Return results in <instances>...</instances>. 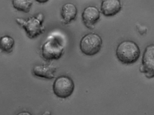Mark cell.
<instances>
[{
	"instance_id": "obj_14",
	"label": "cell",
	"mask_w": 154,
	"mask_h": 115,
	"mask_svg": "<svg viewBox=\"0 0 154 115\" xmlns=\"http://www.w3.org/2000/svg\"><path fill=\"white\" fill-rule=\"evenodd\" d=\"M16 115H32L30 113L27 111H22Z\"/></svg>"
},
{
	"instance_id": "obj_3",
	"label": "cell",
	"mask_w": 154,
	"mask_h": 115,
	"mask_svg": "<svg viewBox=\"0 0 154 115\" xmlns=\"http://www.w3.org/2000/svg\"><path fill=\"white\" fill-rule=\"evenodd\" d=\"M102 44V39L99 35L95 33H90L82 38L80 43V48L85 54L93 56L100 51Z\"/></svg>"
},
{
	"instance_id": "obj_12",
	"label": "cell",
	"mask_w": 154,
	"mask_h": 115,
	"mask_svg": "<svg viewBox=\"0 0 154 115\" xmlns=\"http://www.w3.org/2000/svg\"><path fill=\"white\" fill-rule=\"evenodd\" d=\"M33 4L32 0H13L12 4L14 8L17 10L25 13H29Z\"/></svg>"
},
{
	"instance_id": "obj_13",
	"label": "cell",
	"mask_w": 154,
	"mask_h": 115,
	"mask_svg": "<svg viewBox=\"0 0 154 115\" xmlns=\"http://www.w3.org/2000/svg\"><path fill=\"white\" fill-rule=\"evenodd\" d=\"M136 27L138 30V32L141 35H143V34L146 33L147 29L146 27L142 26L139 24H137Z\"/></svg>"
},
{
	"instance_id": "obj_16",
	"label": "cell",
	"mask_w": 154,
	"mask_h": 115,
	"mask_svg": "<svg viewBox=\"0 0 154 115\" xmlns=\"http://www.w3.org/2000/svg\"><path fill=\"white\" fill-rule=\"evenodd\" d=\"M42 115H51V114L49 111H46L44 112Z\"/></svg>"
},
{
	"instance_id": "obj_15",
	"label": "cell",
	"mask_w": 154,
	"mask_h": 115,
	"mask_svg": "<svg viewBox=\"0 0 154 115\" xmlns=\"http://www.w3.org/2000/svg\"><path fill=\"white\" fill-rule=\"evenodd\" d=\"M36 1L39 3H45L47 2L48 0H37Z\"/></svg>"
},
{
	"instance_id": "obj_2",
	"label": "cell",
	"mask_w": 154,
	"mask_h": 115,
	"mask_svg": "<svg viewBox=\"0 0 154 115\" xmlns=\"http://www.w3.org/2000/svg\"><path fill=\"white\" fill-rule=\"evenodd\" d=\"M44 16L41 13L36 16L29 17L26 20L17 17L15 20L17 23L25 30L26 35L30 39L36 38L45 31L43 23Z\"/></svg>"
},
{
	"instance_id": "obj_4",
	"label": "cell",
	"mask_w": 154,
	"mask_h": 115,
	"mask_svg": "<svg viewBox=\"0 0 154 115\" xmlns=\"http://www.w3.org/2000/svg\"><path fill=\"white\" fill-rule=\"evenodd\" d=\"M64 48L56 38L51 37L46 41L42 47V54L46 60H57L63 54Z\"/></svg>"
},
{
	"instance_id": "obj_7",
	"label": "cell",
	"mask_w": 154,
	"mask_h": 115,
	"mask_svg": "<svg viewBox=\"0 0 154 115\" xmlns=\"http://www.w3.org/2000/svg\"><path fill=\"white\" fill-rule=\"evenodd\" d=\"M100 13L96 7L89 6L84 10L82 15V21L86 27L93 29L94 25L100 18Z\"/></svg>"
},
{
	"instance_id": "obj_9",
	"label": "cell",
	"mask_w": 154,
	"mask_h": 115,
	"mask_svg": "<svg viewBox=\"0 0 154 115\" xmlns=\"http://www.w3.org/2000/svg\"><path fill=\"white\" fill-rule=\"evenodd\" d=\"M56 69V68L52 65H40L34 67L32 71L36 76L51 79L54 77Z\"/></svg>"
},
{
	"instance_id": "obj_6",
	"label": "cell",
	"mask_w": 154,
	"mask_h": 115,
	"mask_svg": "<svg viewBox=\"0 0 154 115\" xmlns=\"http://www.w3.org/2000/svg\"><path fill=\"white\" fill-rule=\"evenodd\" d=\"M154 46L153 44L148 45L143 52L142 64L139 68L140 71L143 73L148 79L154 77Z\"/></svg>"
},
{
	"instance_id": "obj_8",
	"label": "cell",
	"mask_w": 154,
	"mask_h": 115,
	"mask_svg": "<svg viewBox=\"0 0 154 115\" xmlns=\"http://www.w3.org/2000/svg\"><path fill=\"white\" fill-rule=\"evenodd\" d=\"M100 9L102 13L105 16L112 17L121 10L122 5L119 0H102Z\"/></svg>"
},
{
	"instance_id": "obj_1",
	"label": "cell",
	"mask_w": 154,
	"mask_h": 115,
	"mask_svg": "<svg viewBox=\"0 0 154 115\" xmlns=\"http://www.w3.org/2000/svg\"><path fill=\"white\" fill-rule=\"evenodd\" d=\"M138 45L130 40H125L118 45L116 55L118 60L123 64L129 65L136 62L140 55Z\"/></svg>"
},
{
	"instance_id": "obj_10",
	"label": "cell",
	"mask_w": 154,
	"mask_h": 115,
	"mask_svg": "<svg viewBox=\"0 0 154 115\" xmlns=\"http://www.w3.org/2000/svg\"><path fill=\"white\" fill-rule=\"evenodd\" d=\"M77 13L76 6L73 4L67 3L62 7L61 15L62 22L64 24H67L75 18Z\"/></svg>"
},
{
	"instance_id": "obj_5",
	"label": "cell",
	"mask_w": 154,
	"mask_h": 115,
	"mask_svg": "<svg viewBox=\"0 0 154 115\" xmlns=\"http://www.w3.org/2000/svg\"><path fill=\"white\" fill-rule=\"evenodd\" d=\"M75 88L73 81L68 76H62L54 81L53 89L54 94L62 98H66L71 95Z\"/></svg>"
},
{
	"instance_id": "obj_11",
	"label": "cell",
	"mask_w": 154,
	"mask_h": 115,
	"mask_svg": "<svg viewBox=\"0 0 154 115\" xmlns=\"http://www.w3.org/2000/svg\"><path fill=\"white\" fill-rule=\"evenodd\" d=\"M14 44V39L10 36L5 35L0 38V49L4 52H11Z\"/></svg>"
}]
</instances>
